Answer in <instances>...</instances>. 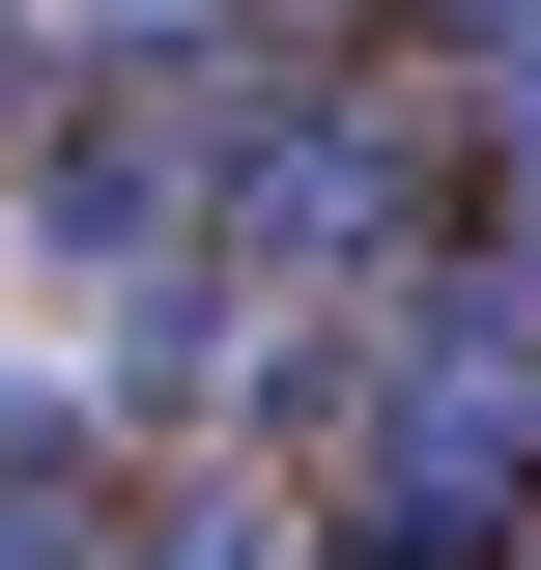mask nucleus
Returning a JSON list of instances; mask_svg holds the SVG:
<instances>
[{"label":"nucleus","mask_w":541,"mask_h":570,"mask_svg":"<svg viewBox=\"0 0 541 570\" xmlns=\"http://www.w3.org/2000/svg\"><path fill=\"white\" fill-rule=\"evenodd\" d=\"M86 513H115V428H86V371H0V570H86Z\"/></svg>","instance_id":"3"},{"label":"nucleus","mask_w":541,"mask_h":570,"mask_svg":"<svg viewBox=\"0 0 541 570\" xmlns=\"http://www.w3.org/2000/svg\"><path fill=\"white\" fill-rule=\"evenodd\" d=\"M484 570H541V485H513V542H484Z\"/></svg>","instance_id":"4"},{"label":"nucleus","mask_w":541,"mask_h":570,"mask_svg":"<svg viewBox=\"0 0 541 570\" xmlns=\"http://www.w3.org/2000/svg\"><path fill=\"white\" fill-rule=\"evenodd\" d=\"M200 142H228V115H86V86H58V115H29V171H0V200L58 228L86 285H171V257H200Z\"/></svg>","instance_id":"1"},{"label":"nucleus","mask_w":541,"mask_h":570,"mask_svg":"<svg viewBox=\"0 0 541 570\" xmlns=\"http://www.w3.org/2000/svg\"><path fill=\"white\" fill-rule=\"evenodd\" d=\"M86 570H314V542H285V456H115Z\"/></svg>","instance_id":"2"}]
</instances>
